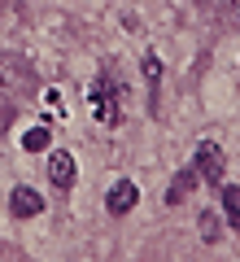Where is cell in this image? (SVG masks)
Returning a JSON list of instances; mask_svg holds the SVG:
<instances>
[{"instance_id":"3","label":"cell","mask_w":240,"mask_h":262,"mask_svg":"<svg viewBox=\"0 0 240 262\" xmlns=\"http://www.w3.org/2000/svg\"><path fill=\"white\" fill-rule=\"evenodd\" d=\"M18 101H22V92H18V66L5 61V53H0V122L13 114Z\"/></svg>"},{"instance_id":"10","label":"cell","mask_w":240,"mask_h":262,"mask_svg":"<svg viewBox=\"0 0 240 262\" xmlns=\"http://www.w3.org/2000/svg\"><path fill=\"white\" fill-rule=\"evenodd\" d=\"M48 140H53V136H48V127H31L27 136H22V149H27V153H44Z\"/></svg>"},{"instance_id":"1","label":"cell","mask_w":240,"mask_h":262,"mask_svg":"<svg viewBox=\"0 0 240 262\" xmlns=\"http://www.w3.org/2000/svg\"><path fill=\"white\" fill-rule=\"evenodd\" d=\"M88 105H92V114L105 122V127H118V92H114V83H110V75H96L92 79V88H88Z\"/></svg>"},{"instance_id":"11","label":"cell","mask_w":240,"mask_h":262,"mask_svg":"<svg viewBox=\"0 0 240 262\" xmlns=\"http://www.w3.org/2000/svg\"><path fill=\"white\" fill-rule=\"evenodd\" d=\"M219 236H223V223H219V214H214V210H205V214H201V241H205V245H214Z\"/></svg>"},{"instance_id":"7","label":"cell","mask_w":240,"mask_h":262,"mask_svg":"<svg viewBox=\"0 0 240 262\" xmlns=\"http://www.w3.org/2000/svg\"><path fill=\"white\" fill-rule=\"evenodd\" d=\"M197 179H201V175H197V166H184L175 179H170V188H166V201H170V206H184V201H188V192L197 188Z\"/></svg>"},{"instance_id":"6","label":"cell","mask_w":240,"mask_h":262,"mask_svg":"<svg viewBox=\"0 0 240 262\" xmlns=\"http://www.w3.org/2000/svg\"><path fill=\"white\" fill-rule=\"evenodd\" d=\"M48 179H53V188H74V158L66 149H57L53 153V162H48Z\"/></svg>"},{"instance_id":"8","label":"cell","mask_w":240,"mask_h":262,"mask_svg":"<svg viewBox=\"0 0 240 262\" xmlns=\"http://www.w3.org/2000/svg\"><path fill=\"white\" fill-rule=\"evenodd\" d=\"M140 66H144V79H148V110H157V88H162V57L157 53H144L140 57Z\"/></svg>"},{"instance_id":"2","label":"cell","mask_w":240,"mask_h":262,"mask_svg":"<svg viewBox=\"0 0 240 262\" xmlns=\"http://www.w3.org/2000/svg\"><path fill=\"white\" fill-rule=\"evenodd\" d=\"M197 175L205 179V184H223V170H227V158H223V149L214 140H201L197 144Z\"/></svg>"},{"instance_id":"4","label":"cell","mask_w":240,"mask_h":262,"mask_svg":"<svg viewBox=\"0 0 240 262\" xmlns=\"http://www.w3.org/2000/svg\"><path fill=\"white\" fill-rule=\"evenodd\" d=\"M136 201H140V188L131 184V179H118V184L110 188V196H105V210H110V214H127V210H136Z\"/></svg>"},{"instance_id":"5","label":"cell","mask_w":240,"mask_h":262,"mask_svg":"<svg viewBox=\"0 0 240 262\" xmlns=\"http://www.w3.org/2000/svg\"><path fill=\"white\" fill-rule=\"evenodd\" d=\"M9 210H13V219H35L39 210H44V196H39L35 188H13Z\"/></svg>"},{"instance_id":"9","label":"cell","mask_w":240,"mask_h":262,"mask_svg":"<svg viewBox=\"0 0 240 262\" xmlns=\"http://www.w3.org/2000/svg\"><path fill=\"white\" fill-rule=\"evenodd\" d=\"M219 196H223V210H227V219L236 223V232H240V188H236V184H219Z\"/></svg>"}]
</instances>
